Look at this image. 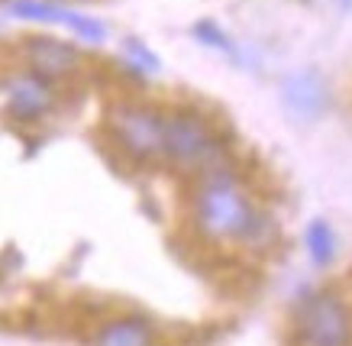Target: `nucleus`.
I'll use <instances>...</instances> for the list:
<instances>
[{
	"mask_svg": "<svg viewBox=\"0 0 352 346\" xmlns=\"http://www.w3.org/2000/svg\"><path fill=\"white\" fill-rule=\"evenodd\" d=\"M197 220L214 237H252L258 230V217L249 207L239 188L226 175H217L201 188L197 197Z\"/></svg>",
	"mask_w": 352,
	"mask_h": 346,
	"instance_id": "obj_1",
	"label": "nucleus"
},
{
	"mask_svg": "<svg viewBox=\"0 0 352 346\" xmlns=\"http://www.w3.org/2000/svg\"><path fill=\"white\" fill-rule=\"evenodd\" d=\"M300 336L307 346H346L349 343V314L340 298L314 294L300 307Z\"/></svg>",
	"mask_w": 352,
	"mask_h": 346,
	"instance_id": "obj_2",
	"label": "nucleus"
},
{
	"mask_svg": "<svg viewBox=\"0 0 352 346\" xmlns=\"http://www.w3.org/2000/svg\"><path fill=\"white\" fill-rule=\"evenodd\" d=\"M162 149L178 162H204L214 155V136L194 113L162 117Z\"/></svg>",
	"mask_w": 352,
	"mask_h": 346,
	"instance_id": "obj_3",
	"label": "nucleus"
},
{
	"mask_svg": "<svg viewBox=\"0 0 352 346\" xmlns=\"http://www.w3.org/2000/svg\"><path fill=\"white\" fill-rule=\"evenodd\" d=\"M113 136L133 155H155L162 152V117L146 107H117L110 117Z\"/></svg>",
	"mask_w": 352,
	"mask_h": 346,
	"instance_id": "obj_4",
	"label": "nucleus"
},
{
	"mask_svg": "<svg viewBox=\"0 0 352 346\" xmlns=\"http://www.w3.org/2000/svg\"><path fill=\"white\" fill-rule=\"evenodd\" d=\"M281 100H285L291 117L317 120L327 107V85L317 72H294L281 87Z\"/></svg>",
	"mask_w": 352,
	"mask_h": 346,
	"instance_id": "obj_5",
	"label": "nucleus"
},
{
	"mask_svg": "<svg viewBox=\"0 0 352 346\" xmlns=\"http://www.w3.org/2000/svg\"><path fill=\"white\" fill-rule=\"evenodd\" d=\"M13 17H23V20H39V23H58V26H68V30H75L81 33L85 39H104L107 30H104V23L91 20V17H81L75 10H62V7H55V3H43V0H16L13 3Z\"/></svg>",
	"mask_w": 352,
	"mask_h": 346,
	"instance_id": "obj_6",
	"label": "nucleus"
},
{
	"mask_svg": "<svg viewBox=\"0 0 352 346\" xmlns=\"http://www.w3.org/2000/svg\"><path fill=\"white\" fill-rule=\"evenodd\" d=\"M26 55H30L36 75L43 78H62L72 75L81 65V55L75 52V45L62 43V39H49V36H36L26 43Z\"/></svg>",
	"mask_w": 352,
	"mask_h": 346,
	"instance_id": "obj_7",
	"label": "nucleus"
},
{
	"mask_svg": "<svg viewBox=\"0 0 352 346\" xmlns=\"http://www.w3.org/2000/svg\"><path fill=\"white\" fill-rule=\"evenodd\" d=\"M52 107V87L43 81V75L20 78L10 87V113L23 120L43 117L45 110Z\"/></svg>",
	"mask_w": 352,
	"mask_h": 346,
	"instance_id": "obj_8",
	"label": "nucleus"
},
{
	"mask_svg": "<svg viewBox=\"0 0 352 346\" xmlns=\"http://www.w3.org/2000/svg\"><path fill=\"white\" fill-rule=\"evenodd\" d=\"M97 346H152V327L142 317H123L117 324L104 327Z\"/></svg>",
	"mask_w": 352,
	"mask_h": 346,
	"instance_id": "obj_9",
	"label": "nucleus"
},
{
	"mask_svg": "<svg viewBox=\"0 0 352 346\" xmlns=\"http://www.w3.org/2000/svg\"><path fill=\"white\" fill-rule=\"evenodd\" d=\"M307 249H310V259L317 266H327L336 252V243H333V230L323 224V220H314L307 227Z\"/></svg>",
	"mask_w": 352,
	"mask_h": 346,
	"instance_id": "obj_10",
	"label": "nucleus"
},
{
	"mask_svg": "<svg viewBox=\"0 0 352 346\" xmlns=\"http://www.w3.org/2000/svg\"><path fill=\"white\" fill-rule=\"evenodd\" d=\"M197 36H201L204 43H214V45H220V49L230 52V43L223 39V33H220L217 26H210V23H201V26H197Z\"/></svg>",
	"mask_w": 352,
	"mask_h": 346,
	"instance_id": "obj_11",
	"label": "nucleus"
}]
</instances>
